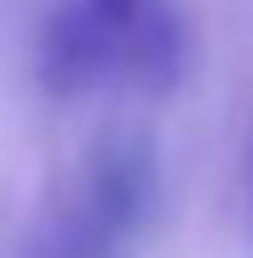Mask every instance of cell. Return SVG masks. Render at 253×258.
Wrapping results in <instances>:
<instances>
[{"label": "cell", "instance_id": "cell-1", "mask_svg": "<svg viewBox=\"0 0 253 258\" xmlns=\"http://www.w3.org/2000/svg\"><path fill=\"white\" fill-rule=\"evenodd\" d=\"M182 60L176 22L160 0H143L138 17L110 22L88 0H72L66 11H55L39 44V66L55 94H83L105 77H132V83H171Z\"/></svg>", "mask_w": 253, "mask_h": 258}, {"label": "cell", "instance_id": "cell-2", "mask_svg": "<svg viewBox=\"0 0 253 258\" xmlns=\"http://www.w3.org/2000/svg\"><path fill=\"white\" fill-rule=\"evenodd\" d=\"M149 198L143 149H105L83 170V187L50 214L33 258H110Z\"/></svg>", "mask_w": 253, "mask_h": 258}, {"label": "cell", "instance_id": "cell-3", "mask_svg": "<svg viewBox=\"0 0 253 258\" xmlns=\"http://www.w3.org/2000/svg\"><path fill=\"white\" fill-rule=\"evenodd\" d=\"M99 17H110V22H127V17H138V6L143 0H88Z\"/></svg>", "mask_w": 253, "mask_h": 258}]
</instances>
